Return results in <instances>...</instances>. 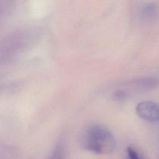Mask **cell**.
I'll return each mask as SVG.
<instances>
[{
    "mask_svg": "<svg viewBox=\"0 0 159 159\" xmlns=\"http://www.w3.org/2000/svg\"><path fill=\"white\" fill-rule=\"evenodd\" d=\"M127 96V93L121 89L115 91L112 94V99L116 101H122L126 99Z\"/></svg>",
    "mask_w": 159,
    "mask_h": 159,
    "instance_id": "cell-3",
    "label": "cell"
},
{
    "mask_svg": "<svg viewBox=\"0 0 159 159\" xmlns=\"http://www.w3.org/2000/svg\"><path fill=\"white\" fill-rule=\"evenodd\" d=\"M127 153L129 159H141L137 152L132 147H128Z\"/></svg>",
    "mask_w": 159,
    "mask_h": 159,
    "instance_id": "cell-5",
    "label": "cell"
},
{
    "mask_svg": "<svg viewBox=\"0 0 159 159\" xmlns=\"http://www.w3.org/2000/svg\"><path fill=\"white\" fill-rule=\"evenodd\" d=\"M48 159H63V153L61 148H57Z\"/></svg>",
    "mask_w": 159,
    "mask_h": 159,
    "instance_id": "cell-4",
    "label": "cell"
},
{
    "mask_svg": "<svg viewBox=\"0 0 159 159\" xmlns=\"http://www.w3.org/2000/svg\"><path fill=\"white\" fill-rule=\"evenodd\" d=\"M82 146L87 150L99 155L112 153L116 147L113 134L101 125H91L86 129L81 137Z\"/></svg>",
    "mask_w": 159,
    "mask_h": 159,
    "instance_id": "cell-1",
    "label": "cell"
},
{
    "mask_svg": "<svg viewBox=\"0 0 159 159\" xmlns=\"http://www.w3.org/2000/svg\"><path fill=\"white\" fill-rule=\"evenodd\" d=\"M137 114L142 118L150 120H159V105L152 102L143 101L136 107Z\"/></svg>",
    "mask_w": 159,
    "mask_h": 159,
    "instance_id": "cell-2",
    "label": "cell"
}]
</instances>
